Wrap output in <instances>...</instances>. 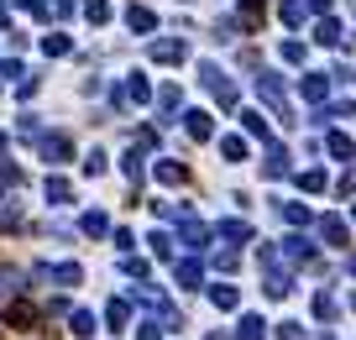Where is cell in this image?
Returning <instances> with one entry per match:
<instances>
[{"label":"cell","mask_w":356,"mask_h":340,"mask_svg":"<svg viewBox=\"0 0 356 340\" xmlns=\"http://www.w3.org/2000/svg\"><path fill=\"white\" fill-rule=\"evenodd\" d=\"M178 283H189V288H194V283H199V267H194V262H184V267H178Z\"/></svg>","instance_id":"3"},{"label":"cell","mask_w":356,"mask_h":340,"mask_svg":"<svg viewBox=\"0 0 356 340\" xmlns=\"http://www.w3.org/2000/svg\"><path fill=\"white\" fill-rule=\"evenodd\" d=\"M351 272H356V257H351Z\"/></svg>","instance_id":"4"},{"label":"cell","mask_w":356,"mask_h":340,"mask_svg":"<svg viewBox=\"0 0 356 340\" xmlns=\"http://www.w3.org/2000/svg\"><path fill=\"white\" fill-rule=\"evenodd\" d=\"M215 304H220V309H236V288H215Z\"/></svg>","instance_id":"2"},{"label":"cell","mask_w":356,"mask_h":340,"mask_svg":"<svg viewBox=\"0 0 356 340\" xmlns=\"http://www.w3.org/2000/svg\"><path fill=\"white\" fill-rule=\"evenodd\" d=\"M241 340H262V319H257V314L241 319Z\"/></svg>","instance_id":"1"}]
</instances>
